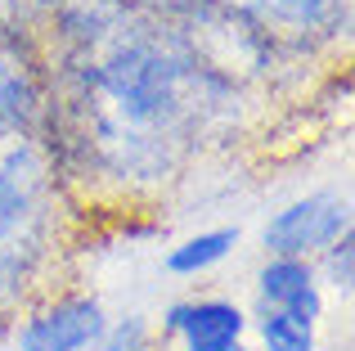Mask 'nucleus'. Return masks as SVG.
I'll return each instance as SVG.
<instances>
[{"instance_id": "obj_1", "label": "nucleus", "mask_w": 355, "mask_h": 351, "mask_svg": "<svg viewBox=\"0 0 355 351\" xmlns=\"http://www.w3.org/2000/svg\"><path fill=\"white\" fill-rule=\"evenodd\" d=\"M68 99L50 104L104 176L162 180L234 99V81L198 50V36L113 0H77L59 14Z\"/></svg>"}, {"instance_id": "obj_2", "label": "nucleus", "mask_w": 355, "mask_h": 351, "mask_svg": "<svg viewBox=\"0 0 355 351\" xmlns=\"http://www.w3.org/2000/svg\"><path fill=\"white\" fill-rule=\"evenodd\" d=\"M54 167L36 140L0 149V298L27 289L54 243Z\"/></svg>"}, {"instance_id": "obj_3", "label": "nucleus", "mask_w": 355, "mask_h": 351, "mask_svg": "<svg viewBox=\"0 0 355 351\" xmlns=\"http://www.w3.org/2000/svg\"><path fill=\"white\" fill-rule=\"evenodd\" d=\"M342 234H351V207L338 194H306V198L288 203L284 212H275V221L266 225V252L270 257H311L324 252L329 243H338Z\"/></svg>"}, {"instance_id": "obj_4", "label": "nucleus", "mask_w": 355, "mask_h": 351, "mask_svg": "<svg viewBox=\"0 0 355 351\" xmlns=\"http://www.w3.org/2000/svg\"><path fill=\"white\" fill-rule=\"evenodd\" d=\"M54 95L45 90L23 36L0 32V140H36V126L50 117Z\"/></svg>"}, {"instance_id": "obj_5", "label": "nucleus", "mask_w": 355, "mask_h": 351, "mask_svg": "<svg viewBox=\"0 0 355 351\" xmlns=\"http://www.w3.org/2000/svg\"><path fill=\"white\" fill-rule=\"evenodd\" d=\"M104 334L108 320L95 298H59L18 329V351H95Z\"/></svg>"}, {"instance_id": "obj_6", "label": "nucleus", "mask_w": 355, "mask_h": 351, "mask_svg": "<svg viewBox=\"0 0 355 351\" xmlns=\"http://www.w3.org/2000/svg\"><path fill=\"white\" fill-rule=\"evenodd\" d=\"M243 329L248 316L234 302L220 298H202V302H175L162 316V334L180 338L184 351H225V347H243Z\"/></svg>"}, {"instance_id": "obj_7", "label": "nucleus", "mask_w": 355, "mask_h": 351, "mask_svg": "<svg viewBox=\"0 0 355 351\" xmlns=\"http://www.w3.org/2000/svg\"><path fill=\"white\" fill-rule=\"evenodd\" d=\"M257 289H261V307L288 311V316H302L311 325H320V316H324L320 275L302 257H270L257 275Z\"/></svg>"}, {"instance_id": "obj_8", "label": "nucleus", "mask_w": 355, "mask_h": 351, "mask_svg": "<svg viewBox=\"0 0 355 351\" xmlns=\"http://www.w3.org/2000/svg\"><path fill=\"white\" fill-rule=\"evenodd\" d=\"M234 14H248L257 23H275L288 36H329V27L342 18L347 0H230Z\"/></svg>"}, {"instance_id": "obj_9", "label": "nucleus", "mask_w": 355, "mask_h": 351, "mask_svg": "<svg viewBox=\"0 0 355 351\" xmlns=\"http://www.w3.org/2000/svg\"><path fill=\"white\" fill-rule=\"evenodd\" d=\"M234 248H239V230H230V225L202 230V234H189L184 243H175L171 252L162 257V266L175 280H193V275H207L211 266H220Z\"/></svg>"}, {"instance_id": "obj_10", "label": "nucleus", "mask_w": 355, "mask_h": 351, "mask_svg": "<svg viewBox=\"0 0 355 351\" xmlns=\"http://www.w3.org/2000/svg\"><path fill=\"white\" fill-rule=\"evenodd\" d=\"M257 329H261V347L266 351H315V325L302 316L261 307Z\"/></svg>"}, {"instance_id": "obj_11", "label": "nucleus", "mask_w": 355, "mask_h": 351, "mask_svg": "<svg viewBox=\"0 0 355 351\" xmlns=\"http://www.w3.org/2000/svg\"><path fill=\"white\" fill-rule=\"evenodd\" d=\"M95 351H148V329H144V320H139V316L121 320L117 329H108V334L99 338Z\"/></svg>"}, {"instance_id": "obj_12", "label": "nucleus", "mask_w": 355, "mask_h": 351, "mask_svg": "<svg viewBox=\"0 0 355 351\" xmlns=\"http://www.w3.org/2000/svg\"><path fill=\"white\" fill-rule=\"evenodd\" d=\"M54 0H0V32L9 36H23L27 23H32L36 14H45Z\"/></svg>"}, {"instance_id": "obj_13", "label": "nucleus", "mask_w": 355, "mask_h": 351, "mask_svg": "<svg viewBox=\"0 0 355 351\" xmlns=\"http://www.w3.org/2000/svg\"><path fill=\"white\" fill-rule=\"evenodd\" d=\"M324 252H329V280H333V289L347 293L351 289V234H342L338 243H329Z\"/></svg>"}, {"instance_id": "obj_14", "label": "nucleus", "mask_w": 355, "mask_h": 351, "mask_svg": "<svg viewBox=\"0 0 355 351\" xmlns=\"http://www.w3.org/2000/svg\"><path fill=\"white\" fill-rule=\"evenodd\" d=\"M225 351H243V347H225Z\"/></svg>"}]
</instances>
